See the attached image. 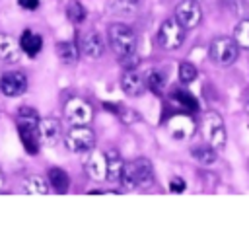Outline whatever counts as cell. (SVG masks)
<instances>
[{"label":"cell","instance_id":"1","mask_svg":"<svg viewBox=\"0 0 249 226\" xmlns=\"http://www.w3.org/2000/svg\"><path fill=\"white\" fill-rule=\"evenodd\" d=\"M154 181V168L148 158H136L132 162H126L123 166L121 173V183L126 189H136V187H146Z\"/></svg>","mask_w":249,"mask_h":226},{"label":"cell","instance_id":"2","mask_svg":"<svg viewBox=\"0 0 249 226\" xmlns=\"http://www.w3.org/2000/svg\"><path fill=\"white\" fill-rule=\"evenodd\" d=\"M107 41L117 56L136 53V33L124 23H111L107 29Z\"/></svg>","mask_w":249,"mask_h":226},{"label":"cell","instance_id":"3","mask_svg":"<svg viewBox=\"0 0 249 226\" xmlns=\"http://www.w3.org/2000/svg\"><path fill=\"white\" fill-rule=\"evenodd\" d=\"M200 127H202V136H204L206 144H210L218 152L226 148V142H228L226 125H224V119L216 111H206L202 115Z\"/></svg>","mask_w":249,"mask_h":226},{"label":"cell","instance_id":"4","mask_svg":"<svg viewBox=\"0 0 249 226\" xmlns=\"http://www.w3.org/2000/svg\"><path fill=\"white\" fill-rule=\"evenodd\" d=\"M208 55H210V58H212L214 64H218V66H231L237 60L239 47L233 41V37L220 35V37H214L210 41Z\"/></svg>","mask_w":249,"mask_h":226},{"label":"cell","instance_id":"5","mask_svg":"<svg viewBox=\"0 0 249 226\" xmlns=\"http://www.w3.org/2000/svg\"><path fill=\"white\" fill-rule=\"evenodd\" d=\"M64 146L74 154H86L95 146V134L88 125H72L64 134Z\"/></svg>","mask_w":249,"mask_h":226},{"label":"cell","instance_id":"6","mask_svg":"<svg viewBox=\"0 0 249 226\" xmlns=\"http://www.w3.org/2000/svg\"><path fill=\"white\" fill-rule=\"evenodd\" d=\"M64 117L70 125H89L93 121V107L88 99L72 95L64 103Z\"/></svg>","mask_w":249,"mask_h":226},{"label":"cell","instance_id":"7","mask_svg":"<svg viewBox=\"0 0 249 226\" xmlns=\"http://www.w3.org/2000/svg\"><path fill=\"white\" fill-rule=\"evenodd\" d=\"M185 41V27L173 18H167L161 25H160V31H158V43L160 47H163L165 51H175L183 45Z\"/></svg>","mask_w":249,"mask_h":226},{"label":"cell","instance_id":"8","mask_svg":"<svg viewBox=\"0 0 249 226\" xmlns=\"http://www.w3.org/2000/svg\"><path fill=\"white\" fill-rule=\"evenodd\" d=\"M175 19L185 27V29H193L200 23L202 19V10L198 6L196 0H181L175 8Z\"/></svg>","mask_w":249,"mask_h":226},{"label":"cell","instance_id":"9","mask_svg":"<svg viewBox=\"0 0 249 226\" xmlns=\"http://www.w3.org/2000/svg\"><path fill=\"white\" fill-rule=\"evenodd\" d=\"M27 90V76L19 70L4 72L0 78V92L6 97H18Z\"/></svg>","mask_w":249,"mask_h":226},{"label":"cell","instance_id":"10","mask_svg":"<svg viewBox=\"0 0 249 226\" xmlns=\"http://www.w3.org/2000/svg\"><path fill=\"white\" fill-rule=\"evenodd\" d=\"M62 136V125L58 119L54 117H45V119H39V125H37V138L47 144V146H53L60 140Z\"/></svg>","mask_w":249,"mask_h":226},{"label":"cell","instance_id":"11","mask_svg":"<svg viewBox=\"0 0 249 226\" xmlns=\"http://www.w3.org/2000/svg\"><path fill=\"white\" fill-rule=\"evenodd\" d=\"M121 88L126 95H132V97L142 95L146 92V78L136 68H126L121 76Z\"/></svg>","mask_w":249,"mask_h":226},{"label":"cell","instance_id":"12","mask_svg":"<svg viewBox=\"0 0 249 226\" xmlns=\"http://www.w3.org/2000/svg\"><path fill=\"white\" fill-rule=\"evenodd\" d=\"M86 171L88 175L93 179V181H101L105 179V173H107V160H105V152L101 150H89L88 152V158H86Z\"/></svg>","mask_w":249,"mask_h":226},{"label":"cell","instance_id":"13","mask_svg":"<svg viewBox=\"0 0 249 226\" xmlns=\"http://www.w3.org/2000/svg\"><path fill=\"white\" fill-rule=\"evenodd\" d=\"M80 51L88 58H99L105 51V43L97 31H88L86 35L80 37Z\"/></svg>","mask_w":249,"mask_h":226},{"label":"cell","instance_id":"14","mask_svg":"<svg viewBox=\"0 0 249 226\" xmlns=\"http://www.w3.org/2000/svg\"><path fill=\"white\" fill-rule=\"evenodd\" d=\"M167 127H169V131H171V134H173L175 138H187V136H191L193 131H195V123H193L191 117L185 115V113L175 115V117L167 123Z\"/></svg>","mask_w":249,"mask_h":226},{"label":"cell","instance_id":"15","mask_svg":"<svg viewBox=\"0 0 249 226\" xmlns=\"http://www.w3.org/2000/svg\"><path fill=\"white\" fill-rule=\"evenodd\" d=\"M105 160H107V173H105V179L111 181V183L121 181V173H123V166H124L121 154H119L115 148H111V150L105 152Z\"/></svg>","mask_w":249,"mask_h":226},{"label":"cell","instance_id":"16","mask_svg":"<svg viewBox=\"0 0 249 226\" xmlns=\"http://www.w3.org/2000/svg\"><path fill=\"white\" fill-rule=\"evenodd\" d=\"M19 43L8 35V33H0V58L6 62H18L19 60Z\"/></svg>","mask_w":249,"mask_h":226},{"label":"cell","instance_id":"17","mask_svg":"<svg viewBox=\"0 0 249 226\" xmlns=\"http://www.w3.org/2000/svg\"><path fill=\"white\" fill-rule=\"evenodd\" d=\"M19 49H21L25 55L35 56V55H39L41 49H43V37H41L39 33H33V31H29V29H25V31L21 33V37H19Z\"/></svg>","mask_w":249,"mask_h":226},{"label":"cell","instance_id":"18","mask_svg":"<svg viewBox=\"0 0 249 226\" xmlns=\"http://www.w3.org/2000/svg\"><path fill=\"white\" fill-rule=\"evenodd\" d=\"M47 181H49L51 189H54L56 193H66V189L70 185L68 173L64 170H60V168H51L47 171Z\"/></svg>","mask_w":249,"mask_h":226},{"label":"cell","instance_id":"19","mask_svg":"<svg viewBox=\"0 0 249 226\" xmlns=\"http://www.w3.org/2000/svg\"><path fill=\"white\" fill-rule=\"evenodd\" d=\"M39 125V113L33 107H19L18 109V129H27V131H37Z\"/></svg>","mask_w":249,"mask_h":226},{"label":"cell","instance_id":"20","mask_svg":"<svg viewBox=\"0 0 249 226\" xmlns=\"http://www.w3.org/2000/svg\"><path fill=\"white\" fill-rule=\"evenodd\" d=\"M23 191L29 195H47L51 193V185L41 175H27L23 179Z\"/></svg>","mask_w":249,"mask_h":226},{"label":"cell","instance_id":"21","mask_svg":"<svg viewBox=\"0 0 249 226\" xmlns=\"http://www.w3.org/2000/svg\"><path fill=\"white\" fill-rule=\"evenodd\" d=\"M191 156L200 166H212L216 162V158H218V150H214L210 144H202V146L191 148Z\"/></svg>","mask_w":249,"mask_h":226},{"label":"cell","instance_id":"22","mask_svg":"<svg viewBox=\"0 0 249 226\" xmlns=\"http://www.w3.org/2000/svg\"><path fill=\"white\" fill-rule=\"evenodd\" d=\"M54 49H56L58 58H60L64 64H76L78 58H80V51H78V47H76L74 43H70V41H58Z\"/></svg>","mask_w":249,"mask_h":226},{"label":"cell","instance_id":"23","mask_svg":"<svg viewBox=\"0 0 249 226\" xmlns=\"http://www.w3.org/2000/svg\"><path fill=\"white\" fill-rule=\"evenodd\" d=\"M233 41L237 43L239 49L249 51V18H243L235 23L233 27Z\"/></svg>","mask_w":249,"mask_h":226},{"label":"cell","instance_id":"24","mask_svg":"<svg viewBox=\"0 0 249 226\" xmlns=\"http://www.w3.org/2000/svg\"><path fill=\"white\" fill-rule=\"evenodd\" d=\"M146 90L154 92V94H161L163 92V86H165V74L161 70H150L146 76Z\"/></svg>","mask_w":249,"mask_h":226},{"label":"cell","instance_id":"25","mask_svg":"<svg viewBox=\"0 0 249 226\" xmlns=\"http://www.w3.org/2000/svg\"><path fill=\"white\" fill-rule=\"evenodd\" d=\"M66 16H68V19H70L72 23H82V21H86L88 12H86V8L82 6V2L72 0V2H68V6H66Z\"/></svg>","mask_w":249,"mask_h":226},{"label":"cell","instance_id":"26","mask_svg":"<svg viewBox=\"0 0 249 226\" xmlns=\"http://www.w3.org/2000/svg\"><path fill=\"white\" fill-rule=\"evenodd\" d=\"M173 99H175L187 113L198 111V101H196L195 95H191L189 92H173Z\"/></svg>","mask_w":249,"mask_h":226},{"label":"cell","instance_id":"27","mask_svg":"<svg viewBox=\"0 0 249 226\" xmlns=\"http://www.w3.org/2000/svg\"><path fill=\"white\" fill-rule=\"evenodd\" d=\"M19 131V136H21V142H23V148L29 152V154H35L39 150V138H37V131H27V129H18Z\"/></svg>","mask_w":249,"mask_h":226},{"label":"cell","instance_id":"28","mask_svg":"<svg viewBox=\"0 0 249 226\" xmlns=\"http://www.w3.org/2000/svg\"><path fill=\"white\" fill-rule=\"evenodd\" d=\"M196 76H198V70H196L195 64H191V62H181L179 64V80L181 82L191 84V82L196 80Z\"/></svg>","mask_w":249,"mask_h":226},{"label":"cell","instance_id":"29","mask_svg":"<svg viewBox=\"0 0 249 226\" xmlns=\"http://www.w3.org/2000/svg\"><path fill=\"white\" fill-rule=\"evenodd\" d=\"M140 6V0H115L113 2V10L121 12V14H130Z\"/></svg>","mask_w":249,"mask_h":226},{"label":"cell","instance_id":"30","mask_svg":"<svg viewBox=\"0 0 249 226\" xmlns=\"http://www.w3.org/2000/svg\"><path fill=\"white\" fill-rule=\"evenodd\" d=\"M119 60H121V64H123L124 70H126V68H136V66H138V56H136V53L119 56Z\"/></svg>","mask_w":249,"mask_h":226},{"label":"cell","instance_id":"31","mask_svg":"<svg viewBox=\"0 0 249 226\" xmlns=\"http://www.w3.org/2000/svg\"><path fill=\"white\" fill-rule=\"evenodd\" d=\"M185 187H187V183L181 177H171V181H169V191L171 193H183Z\"/></svg>","mask_w":249,"mask_h":226},{"label":"cell","instance_id":"32","mask_svg":"<svg viewBox=\"0 0 249 226\" xmlns=\"http://www.w3.org/2000/svg\"><path fill=\"white\" fill-rule=\"evenodd\" d=\"M18 4L25 10H35L39 6V0H18Z\"/></svg>","mask_w":249,"mask_h":226},{"label":"cell","instance_id":"33","mask_svg":"<svg viewBox=\"0 0 249 226\" xmlns=\"http://www.w3.org/2000/svg\"><path fill=\"white\" fill-rule=\"evenodd\" d=\"M4 181H6V179H4V173H2V170H0V189L4 187Z\"/></svg>","mask_w":249,"mask_h":226},{"label":"cell","instance_id":"34","mask_svg":"<svg viewBox=\"0 0 249 226\" xmlns=\"http://www.w3.org/2000/svg\"><path fill=\"white\" fill-rule=\"evenodd\" d=\"M245 111H247V115H249V95H247V99H245Z\"/></svg>","mask_w":249,"mask_h":226},{"label":"cell","instance_id":"35","mask_svg":"<svg viewBox=\"0 0 249 226\" xmlns=\"http://www.w3.org/2000/svg\"><path fill=\"white\" fill-rule=\"evenodd\" d=\"M196 2H198V0H196Z\"/></svg>","mask_w":249,"mask_h":226}]
</instances>
